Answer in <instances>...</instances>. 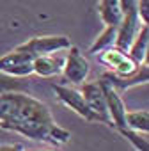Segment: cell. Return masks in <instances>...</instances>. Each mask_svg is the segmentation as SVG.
<instances>
[{
	"label": "cell",
	"instance_id": "6da1fadb",
	"mask_svg": "<svg viewBox=\"0 0 149 151\" xmlns=\"http://www.w3.org/2000/svg\"><path fill=\"white\" fill-rule=\"evenodd\" d=\"M0 128L55 146L66 144L71 137L66 128L53 121L50 109L25 91L0 94Z\"/></svg>",
	"mask_w": 149,
	"mask_h": 151
},
{
	"label": "cell",
	"instance_id": "7a4b0ae2",
	"mask_svg": "<svg viewBox=\"0 0 149 151\" xmlns=\"http://www.w3.org/2000/svg\"><path fill=\"white\" fill-rule=\"evenodd\" d=\"M98 59L101 64L107 66V69L114 77H130L138 68V62H135L126 50H121L117 46H108L101 50Z\"/></svg>",
	"mask_w": 149,
	"mask_h": 151
},
{
	"label": "cell",
	"instance_id": "3957f363",
	"mask_svg": "<svg viewBox=\"0 0 149 151\" xmlns=\"http://www.w3.org/2000/svg\"><path fill=\"white\" fill-rule=\"evenodd\" d=\"M53 93L57 96V100L67 107L69 110H73L74 114H78L82 119L89 121V123H100L98 117L94 116V112L89 109V105L85 103L84 100V94L82 91H77L73 87H67V86H53Z\"/></svg>",
	"mask_w": 149,
	"mask_h": 151
},
{
	"label": "cell",
	"instance_id": "277c9868",
	"mask_svg": "<svg viewBox=\"0 0 149 151\" xmlns=\"http://www.w3.org/2000/svg\"><path fill=\"white\" fill-rule=\"evenodd\" d=\"M32 62H34V57L29 55L20 46H16L9 53H6V55L0 57V71L11 75V77L23 78V77H29V75L34 73Z\"/></svg>",
	"mask_w": 149,
	"mask_h": 151
},
{
	"label": "cell",
	"instance_id": "5b68a950",
	"mask_svg": "<svg viewBox=\"0 0 149 151\" xmlns=\"http://www.w3.org/2000/svg\"><path fill=\"white\" fill-rule=\"evenodd\" d=\"M91 73V66L89 60L82 55V52L77 46H69L67 48V55L64 59V66H62V75L64 78L71 84H84L85 78Z\"/></svg>",
	"mask_w": 149,
	"mask_h": 151
},
{
	"label": "cell",
	"instance_id": "8992f818",
	"mask_svg": "<svg viewBox=\"0 0 149 151\" xmlns=\"http://www.w3.org/2000/svg\"><path fill=\"white\" fill-rule=\"evenodd\" d=\"M69 46H71V43L66 36H37V37H32V39L20 45V48L25 50L34 59L39 55L57 53L60 50H67Z\"/></svg>",
	"mask_w": 149,
	"mask_h": 151
},
{
	"label": "cell",
	"instance_id": "52a82bcc",
	"mask_svg": "<svg viewBox=\"0 0 149 151\" xmlns=\"http://www.w3.org/2000/svg\"><path fill=\"white\" fill-rule=\"evenodd\" d=\"M105 96V103H107V110H108V117L112 121V126L117 130L126 128V107L122 98L119 96V91L105 78L98 80Z\"/></svg>",
	"mask_w": 149,
	"mask_h": 151
},
{
	"label": "cell",
	"instance_id": "ba28073f",
	"mask_svg": "<svg viewBox=\"0 0 149 151\" xmlns=\"http://www.w3.org/2000/svg\"><path fill=\"white\" fill-rule=\"evenodd\" d=\"M82 94H84V100H85V103L89 105V109H91V110L94 112V116L98 117V121L112 126V121H110V117H108V110H107V103H105V96H103V91H101L100 82L85 84V86L82 87Z\"/></svg>",
	"mask_w": 149,
	"mask_h": 151
},
{
	"label": "cell",
	"instance_id": "9c48e42d",
	"mask_svg": "<svg viewBox=\"0 0 149 151\" xmlns=\"http://www.w3.org/2000/svg\"><path fill=\"white\" fill-rule=\"evenodd\" d=\"M103 78L108 80L117 91L131 89L135 86H140V84H147L149 82V66L147 64H138V68L135 69V73H131L130 77H114V75L107 73Z\"/></svg>",
	"mask_w": 149,
	"mask_h": 151
},
{
	"label": "cell",
	"instance_id": "30bf717a",
	"mask_svg": "<svg viewBox=\"0 0 149 151\" xmlns=\"http://www.w3.org/2000/svg\"><path fill=\"white\" fill-rule=\"evenodd\" d=\"M32 66H34V73L36 75H39V77H43V78H50V77H55V75L62 73L64 59L55 55V53H46V55L36 57Z\"/></svg>",
	"mask_w": 149,
	"mask_h": 151
},
{
	"label": "cell",
	"instance_id": "8fae6325",
	"mask_svg": "<svg viewBox=\"0 0 149 151\" xmlns=\"http://www.w3.org/2000/svg\"><path fill=\"white\" fill-rule=\"evenodd\" d=\"M100 18L105 25H119L122 18L121 0H100Z\"/></svg>",
	"mask_w": 149,
	"mask_h": 151
},
{
	"label": "cell",
	"instance_id": "7c38bea8",
	"mask_svg": "<svg viewBox=\"0 0 149 151\" xmlns=\"http://www.w3.org/2000/svg\"><path fill=\"white\" fill-rule=\"evenodd\" d=\"M147 43H149V29H147L145 25H142V27L138 29L137 36L133 37V41H131L130 48L126 50V52L130 53V57H131L135 62L142 64V59H144V53H145Z\"/></svg>",
	"mask_w": 149,
	"mask_h": 151
},
{
	"label": "cell",
	"instance_id": "4fadbf2b",
	"mask_svg": "<svg viewBox=\"0 0 149 151\" xmlns=\"http://www.w3.org/2000/svg\"><path fill=\"white\" fill-rule=\"evenodd\" d=\"M126 128L137 133H149V112L147 110L126 112Z\"/></svg>",
	"mask_w": 149,
	"mask_h": 151
},
{
	"label": "cell",
	"instance_id": "5bb4252c",
	"mask_svg": "<svg viewBox=\"0 0 149 151\" xmlns=\"http://www.w3.org/2000/svg\"><path fill=\"white\" fill-rule=\"evenodd\" d=\"M115 34H117V27L115 25H105V30L96 37V41L91 45L89 48V53H100L101 50L108 48V46H114L115 43Z\"/></svg>",
	"mask_w": 149,
	"mask_h": 151
},
{
	"label": "cell",
	"instance_id": "9a60e30c",
	"mask_svg": "<svg viewBox=\"0 0 149 151\" xmlns=\"http://www.w3.org/2000/svg\"><path fill=\"white\" fill-rule=\"evenodd\" d=\"M25 89L27 86L18 77H11V75L0 71V94H6L11 91H25Z\"/></svg>",
	"mask_w": 149,
	"mask_h": 151
},
{
	"label": "cell",
	"instance_id": "2e32d148",
	"mask_svg": "<svg viewBox=\"0 0 149 151\" xmlns=\"http://www.w3.org/2000/svg\"><path fill=\"white\" fill-rule=\"evenodd\" d=\"M137 11L142 25L149 29V0H137Z\"/></svg>",
	"mask_w": 149,
	"mask_h": 151
},
{
	"label": "cell",
	"instance_id": "e0dca14e",
	"mask_svg": "<svg viewBox=\"0 0 149 151\" xmlns=\"http://www.w3.org/2000/svg\"><path fill=\"white\" fill-rule=\"evenodd\" d=\"M0 151H25L21 144H4L0 146Z\"/></svg>",
	"mask_w": 149,
	"mask_h": 151
},
{
	"label": "cell",
	"instance_id": "ac0fdd59",
	"mask_svg": "<svg viewBox=\"0 0 149 151\" xmlns=\"http://www.w3.org/2000/svg\"><path fill=\"white\" fill-rule=\"evenodd\" d=\"M142 64H147V66H149V43H147V48H145V53H144Z\"/></svg>",
	"mask_w": 149,
	"mask_h": 151
}]
</instances>
